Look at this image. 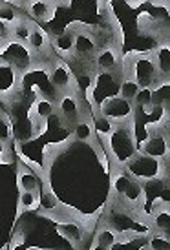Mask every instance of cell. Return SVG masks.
I'll return each instance as SVG.
<instances>
[{
    "label": "cell",
    "mask_w": 170,
    "mask_h": 250,
    "mask_svg": "<svg viewBox=\"0 0 170 250\" xmlns=\"http://www.w3.org/2000/svg\"><path fill=\"white\" fill-rule=\"evenodd\" d=\"M135 111H137V108H135L134 103L123 99L121 95H112V97H106L101 101L97 113L110 119L113 125H119V123L134 121Z\"/></svg>",
    "instance_id": "4"
},
{
    "label": "cell",
    "mask_w": 170,
    "mask_h": 250,
    "mask_svg": "<svg viewBox=\"0 0 170 250\" xmlns=\"http://www.w3.org/2000/svg\"><path fill=\"white\" fill-rule=\"evenodd\" d=\"M29 250H44V249H29Z\"/></svg>",
    "instance_id": "34"
},
{
    "label": "cell",
    "mask_w": 170,
    "mask_h": 250,
    "mask_svg": "<svg viewBox=\"0 0 170 250\" xmlns=\"http://www.w3.org/2000/svg\"><path fill=\"white\" fill-rule=\"evenodd\" d=\"M71 133H73V139L81 141V143H92L95 139V135H97L93 125L86 119H79L77 123L73 125V128H71Z\"/></svg>",
    "instance_id": "21"
},
{
    "label": "cell",
    "mask_w": 170,
    "mask_h": 250,
    "mask_svg": "<svg viewBox=\"0 0 170 250\" xmlns=\"http://www.w3.org/2000/svg\"><path fill=\"white\" fill-rule=\"evenodd\" d=\"M125 75L134 79L139 88H156L165 79L156 70V64L152 61V55H135L128 59L125 66Z\"/></svg>",
    "instance_id": "3"
},
{
    "label": "cell",
    "mask_w": 170,
    "mask_h": 250,
    "mask_svg": "<svg viewBox=\"0 0 170 250\" xmlns=\"http://www.w3.org/2000/svg\"><path fill=\"white\" fill-rule=\"evenodd\" d=\"M46 2H50V4H53V6H57V4L61 2V0H46Z\"/></svg>",
    "instance_id": "33"
},
{
    "label": "cell",
    "mask_w": 170,
    "mask_h": 250,
    "mask_svg": "<svg viewBox=\"0 0 170 250\" xmlns=\"http://www.w3.org/2000/svg\"><path fill=\"white\" fill-rule=\"evenodd\" d=\"M2 2H6V4H26V0H2Z\"/></svg>",
    "instance_id": "31"
},
{
    "label": "cell",
    "mask_w": 170,
    "mask_h": 250,
    "mask_svg": "<svg viewBox=\"0 0 170 250\" xmlns=\"http://www.w3.org/2000/svg\"><path fill=\"white\" fill-rule=\"evenodd\" d=\"M31 29H33V21L31 19H19L11 28L7 29V35L11 37L13 41L26 44L29 35H31Z\"/></svg>",
    "instance_id": "19"
},
{
    "label": "cell",
    "mask_w": 170,
    "mask_h": 250,
    "mask_svg": "<svg viewBox=\"0 0 170 250\" xmlns=\"http://www.w3.org/2000/svg\"><path fill=\"white\" fill-rule=\"evenodd\" d=\"M57 232L63 237H66L75 249H81L86 239V229L83 223H57Z\"/></svg>",
    "instance_id": "11"
},
{
    "label": "cell",
    "mask_w": 170,
    "mask_h": 250,
    "mask_svg": "<svg viewBox=\"0 0 170 250\" xmlns=\"http://www.w3.org/2000/svg\"><path fill=\"white\" fill-rule=\"evenodd\" d=\"M149 250H170V241L169 236H163V234H150L149 237Z\"/></svg>",
    "instance_id": "28"
},
{
    "label": "cell",
    "mask_w": 170,
    "mask_h": 250,
    "mask_svg": "<svg viewBox=\"0 0 170 250\" xmlns=\"http://www.w3.org/2000/svg\"><path fill=\"white\" fill-rule=\"evenodd\" d=\"M90 250H110V249H108V247H105V245L97 243V241H93L92 249H90Z\"/></svg>",
    "instance_id": "30"
},
{
    "label": "cell",
    "mask_w": 170,
    "mask_h": 250,
    "mask_svg": "<svg viewBox=\"0 0 170 250\" xmlns=\"http://www.w3.org/2000/svg\"><path fill=\"white\" fill-rule=\"evenodd\" d=\"M55 106L61 117L66 121V125H75L79 119H83L81 113V101H79V91L75 90H64L61 95L55 99Z\"/></svg>",
    "instance_id": "6"
},
{
    "label": "cell",
    "mask_w": 170,
    "mask_h": 250,
    "mask_svg": "<svg viewBox=\"0 0 170 250\" xmlns=\"http://www.w3.org/2000/svg\"><path fill=\"white\" fill-rule=\"evenodd\" d=\"M9 250H29L28 245H26V239H24V234H17V236H15Z\"/></svg>",
    "instance_id": "29"
},
{
    "label": "cell",
    "mask_w": 170,
    "mask_h": 250,
    "mask_svg": "<svg viewBox=\"0 0 170 250\" xmlns=\"http://www.w3.org/2000/svg\"><path fill=\"white\" fill-rule=\"evenodd\" d=\"M92 59H93V62H95V68L99 71H103V73H113L121 64L119 51L113 48V46L99 48L93 53Z\"/></svg>",
    "instance_id": "9"
},
{
    "label": "cell",
    "mask_w": 170,
    "mask_h": 250,
    "mask_svg": "<svg viewBox=\"0 0 170 250\" xmlns=\"http://www.w3.org/2000/svg\"><path fill=\"white\" fill-rule=\"evenodd\" d=\"M150 223H152V229L157 234H163L169 236L170 230V210L169 203L167 201H157V207H154V210L150 212Z\"/></svg>",
    "instance_id": "12"
},
{
    "label": "cell",
    "mask_w": 170,
    "mask_h": 250,
    "mask_svg": "<svg viewBox=\"0 0 170 250\" xmlns=\"http://www.w3.org/2000/svg\"><path fill=\"white\" fill-rule=\"evenodd\" d=\"M113 123L110 121V119L103 117V115H99L97 113V117H95V121H93V128H95V133L97 135H101V137H106L108 133L113 130Z\"/></svg>",
    "instance_id": "27"
},
{
    "label": "cell",
    "mask_w": 170,
    "mask_h": 250,
    "mask_svg": "<svg viewBox=\"0 0 170 250\" xmlns=\"http://www.w3.org/2000/svg\"><path fill=\"white\" fill-rule=\"evenodd\" d=\"M55 113V101L53 99L44 97L42 93H37L33 104L29 108V119L35 121V119H42V121H48Z\"/></svg>",
    "instance_id": "16"
},
{
    "label": "cell",
    "mask_w": 170,
    "mask_h": 250,
    "mask_svg": "<svg viewBox=\"0 0 170 250\" xmlns=\"http://www.w3.org/2000/svg\"><path fill=\"white\" fill-rule=\"evenodd\" d=\"M59 205H61V203H59V199H57L55 194L51 192L50 188L39 190V203H37V207L41 208V212H42L44 215H48L50 212H53Z\"/></svg>",
    "instance_id": "22"
},
{
    "label": "cell",
    "mask_w": 170,
    "mask_h": 250,
    "mask_svg": "<svg viewBox=\"0 0 170 250\" xmlns=\"http://www.w3.org/2000/svg\"><path fill=\"white\" fill-rule=\"evenodd\" d=\"M13 139V128H11V123L6 115L0 113V145L7 146Z\"/></svg>",
    "instance_id": "26"
},
{
    "label": "cell",
    "mask_w": 170,
    "mask_h": 250,
    "mask_svg": "<svg viewBox=\"0 0 170 250\" xmlns=\"http://www.w3.org/2000/svg\"><path fill=\"white\" fill-rule=\"evenodd\" d=\"M106 143L112 161L117 167H125L128 161L137 153V141H135V119L119 123L106 137H101Z\"/></svg>",
    "instance_id": "1"
},
{
    "label": "cell",
    "mask_w": 170,
    "mask_h": 250,
    "mask_svg": "<svg viewBox=\"0 0 170 250\" xmlns=\"http://www.w3.org/2000/svg\"><path fill=\"white\" fill-rule=\"evenodd\" d=\"M26 44H28V48L31 49V53H33L35 57H42L51 51V37L48 35L44 29L35 26V24H33L31 35H29Z\"/></svg>",
    "instance_id": "13"
},
{
    "label": "cell",
    "mask_w": 170,
    "mask_h": 250,
    "mask_svg": "<svg viewBox=\"0 0 170 250\" xmlns=\"http://www.w3.org/2000/svg\"><path fill=\"white\" fill-rule=\"evenodd\" d=\"M137 90H139L137 83H135L134 79H130V77L125 75V79H123V83H121V86H119V95H121V97L127 99V101H130V103H134Z\"/></svg>",
    "instance_id": "24"
},
{
    "label": "cell",
    "mask_w": 170,
    "mask_h": 250,
    "mask_svg": "<svg viewBox=\"0 0 170 250\" xmlns=\"http://www.w3.org/2000/svg\"><path fill=\"white\" fill-rule=\"evenodd\" d=\"M73 35H75V48H73V53L79 57V59H85V57H90L92 59L93 53L97 51V42H95V35L92 31H86V29H73Z\"/></svg>",
    "instance_id": "10"
},
{
    "label": "cell",
    "mask_w": 170,
    "mask_h": 250,
    "mask_svg": "<svg viewBox=\"0 0 170 250\" xmlns=\"http://www.w3.org/2000/svg\"><path fill=\"white\" fill-rule=\"evenodd\" d=\"M39 203V192H21L19 194V208L24 210H33Z\"/></svg>",
    "instance_id": "25"
},
{
    "label": "cell",
    "mask_w": 170,
    "mask_h": 250,
    "mask_svg": "<svg viewBox=\"0 0 170 250\" xmlns=\"http://www.w3.org/2000/svg\"><path fill=\"white\" fill-rule=\"evenodd\" d=\"M6 37H7V29H6V28H2V26H0V41H4Z\"/></svg>",
    "instance_id": "32"
},
{
    "label": "cell",
    "mask_w": 170,
    "mask_h": 250,
    "mask_svg": "<svg viewBox=\"0 0 170 250\" xmlns=\"http://www.w3.org/2000/svg\"><path fill=\"white\" fill-rule=\"evenodd\" d=\"M95 241L108 247V249H112V247H115L117 243H121V236L112 225L103 223L99 229H97V232H95Z\"/></svg>",
    "instance_id": "20"
},
{
    "label": "cell",
    "mask_w": 170,
    "mask_h": 250,
    "mask_svg": "<svg viewBox=\"0 0 170 250\" xmlns=\"http://www.w3.org/2000/svg\"><path fill=\"white\" fill-rule=\"evenodd\" d=\"M48 79H50V83L53 84L59 91L73 90V86H75L73 71H71L70 66L64 62V61H61V59H55V61L48 66Z\"/></svg>",
    "instance_id": "7"
},
{
    "label": "cell",
    "mask_w": 170,
    "mask_h": 250,
    "mask_svg": "<svg viewBox=\"0 0 170 250\" xmlns=\"http://www.w3.org/2000/svg\"><path fill=\"white\" fill-rule=\"evenodd\" d=\"M19 19H22V17L19 15V11L15 9V6L6 4V2H2V0H0V26L9 29L15 22L19 21Z\"/></svg>",
    "instance_id": "23"
},
{
    "label": "cell",
    "mask_w": 170,
    "mask_h": 250,
    "mask_svg": "<svg viewBox=\"0 0 170 250\" xmlns=\"http://www.w3.org/2000/svg\"><path fill=\"white\" fill-rule=\"evenodd\" d=\"M26 11H28L29 19L37 22H48L53 19L55 13V6L46 2V0H26Z\"/></svg>",
    "instance_id": "15"
},
{
    "label": "cell",
    "mask_w": 170,
    "mask_h": 250,
    "mask_svg": "<svg viewBox=\"0 0 170 250\" xmlns=\"http://www.w3.org/2000/svg\"><path fill=\"white\" fill-rule=\"evenodd\" d=\"M152 61L156 64V70L157 73L163 77V79H169L170 73V48L169 44H159L157 49L152 53Z\"/></svg>",
    "instance_id": "18"
},
{
    "label": "cell",
    "mask_w": 170,
    "mask_h": 250,
    "mask_svg": "<svg viewBox=\"0 0 170 250\" xmlns=\"http://www.w3.org/2000/svg\"><path fill=\"white\" fill-rule=\"evenodd\" d=\"M165 161L167 159H154V157H149L145 153L137 152L123 168L141 185L143 183H154L157 179H163L167 174Z\"/></svg>",
    "instance_id": "2"
},
{
    "label": "cell",
    "mask_w": 170,
    "mask_h": 250,
    "mask_svg": "<svg viewBox=\"0 0 170 250\" xmlns=\"http://www.w3.org/2000/svg\"><path fill=\"white\" fill-rule=\"evenodd\" d=\"M165 123L159 125V130H152L150 135L145 139L137 152L145 153L149 157H154V159H169V126L165 128Z\"/></svg>",
    "instance_id": "5"
},
{
    "label": "cell",
    "mask_w": 170,
    "mask_h": 250,
    "mask_svg": "<svg viewBox=\"0 0 170 250\" xmlns=\"http://www.w3.org/2000/svg\"><path fill=\"white\" fill-rule=\"evenodd\" d=\"M21 90V73L11 64L0 59V99L9 101Z\"/></svg>",
    "instance_id": "8"
},
{
    "label": "cell",
    "mask_w": 170,
    "mask_h": 250,
    "mask_svg": "<svg viewBox=\"0 0 170 250\" xmlns=\"http://www.w3.org/2000/svg\"><path fill=\"white\" fill-rule=\"evenodd\" d=\"M73 48H75L73 29H68V31H63L59 35L51 37V51L55 55L63 57V59H70L73 55Z\"/></svg>",
    "instance_id": "14"
},
{
    "label": "cell",
    "mask_w": 170,
    "mask_h": 250,
    "mask_svg": "<svg viewBox=\"0 0 170 250\" xmlns=\"http://www.w3.org/2000/svg\"><path fill=\"white\" fill-rule=\"evenodd\" d=\"M17 185L21 188V192H39L41 190V183H39V177L37 174L31 170V168L26 167H19L17 170Z\"/></svg>",
    "instance_id": "17"
},
{
    "label": "cell",
    "mask_w": 170,
    "mask_h": 250,
    "mask_svg": "<svg viewBox=\"0 0 170 250\" xmlns=\"http://www.w3.org/2000/svg\"><path fill=\"white\" fill-rule=\"evenodd\" d=\"M141 250H149V247H145V249H141Z\"/></svg>",
    "instance_id": "35"
}]
</instances>
